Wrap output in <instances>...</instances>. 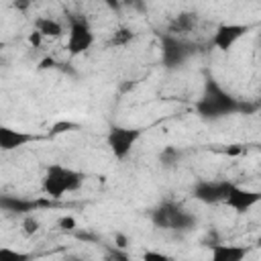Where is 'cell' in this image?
Instances as JSON below:
<instances>
[{
    "label": "cell",
    "mask_w": 261,
    "mask_h": 261,
    "mask_svg": "<svg viewBox=\"0 0 261 261\" xmlns=\"http://www.w3.org/2000/svg\"><path fill=\"white\" fill-rule=\"evenodd\" d=\"M226 188H228V181H218V184L204 181L196 188V198L204 200V202H220V200H224Z\"/></svg>",
    "instance_id": "obj_9"
},
{
    "label": "cell",
    "mask_w": 261,
    "mask_h": 261,
    "mask_svg": "<svg viewBox=\"0 0 261 261\" xmlns=\"http://www.w3.org/2000/svg\"><path fill=\"white\" fill-rule=\"evenodd\" d=\"M161 55H163V61L173 67L177 63L184 61V55H186V45L175 39V37H165L163 39V49H161Z\"/></svg>",
    "instance_id": "obj_7"
},
{
    "label": "cell",
    "mask_w": 261,
    "mask_h": 261,
    "mask_svg": "<svg viewBox=\"0 0 261 261\" xmlns=\"http://www.w3.org/2000/svg\"><path fill=\"white\" fill-rule=\"evenodd\" d=\"M24 226H27V232H37L39 230V222L37 220H31V218L24 222Z\"/></svg>",
    "instance_id": "obj_16"
},
{
    "label": "cell",
    "mask_w": 261,
    "mask_h": 261,
    "mask_svg": "<svg viewBox=\"0 0 261 261\" xmlns=\"http://www.w3.org/2000/svg\"><path fill=\"white\" fill-rule=\"evenodd\" d=\"M82 184H84V173H80L77 169H71L67 165H61V163L49 165L41 179L43 192L49 198H61L63 194L75 192L82 188Z\"/></svg>",
    "instance_id": "obj_1"
},
{
    "label": "cell",
    "mask_w": 261,
    "mask_h": 261,
    "mask_svg": "<svg viewBox=\"0 0 261 261\" xmlns=\"http://www.w3.org/2000/svg\"><path fill=\"white\" fill-rule=\"evenodd\" d=\"M141 137V130L139 128H130V126H110L108 135H106V145L110 149V153L116 157V159H126L133 151V147L137 145Z\"/></svg>",
    "instance_id": "obj_2"
},
{
    "label": "cell",
    "mask_w": 261,
    "mask_h": 261,
    "mask_svg": "<svg viewBox=\"0 0 261 261\" xmlns=\"http://www.w3.org/2000/svg\"><path fill=\"white\" fill-rule=\"evenodd\" d=\"M204 104H210V108L206 110V116H220L224 112H228L232 108V98L226 96V94H208L204 98Z\"/></svg>",
    "instance_id": "obj_10"
},
{
    "label": "cell",
    "mask_w": 261,
    "mask_h": 261,
    "mask_svg": "<svg viewBox=\"0 0 261 261\" xmlns=\"http://www.w3.org/2000/svg\"><path fill=\"white\" fill-rule=\"evenodd\" d=\"M33 141H35V137L31 133L0 124V151H16V149H20Z\"/></svg>",
    "instance_id": "obj_6"
},
{
    "label": "cell",
    "mask_w": 261,
    "mask_h": 261,
    "mask_svg": "<svg viewBox=\"0 0 261 261\" xmlns=\"http://www.w3.org/2000/svg\"><path fill=\"white\" fill-rule=\"evenodd\" d=\"M94 45V31L84 18H73L67 31V43L65 49L69 55H82Z\"/></svg>",
    "instance_id": "obj_3"
},
{
    "label": "cell",
    "mask_w": 261,
    "mask_h": 261,
    "mask_svg": "<svg viewBox=\"0 0 261 261\" xmlns=\"http://www.w3.org/2000/svg\"><path fill=\"white\" fill-rule=\"evenodd\" d=\"M41 39H43V37H41V33H37V31H33V35L29 37V41H31L33 45H39V43H41Z\"/></svg>",
    "instance_id": "obj_18"
},
{
    "label": "cell",
    "mask_w": 261,
    "mask_h": 261,
    "mask_svg": "<svg viewBox=\"0 0 261 261\" xmlns=\"http://www.w3.org/2000/svg\"><path fill=\"white\" fill-rule=\"evenodd\" d=\"M104 2H106L112 10H114V8H120V4H122V0H104Z\"/></svg>",
    "instance_id": "obj_19"
},
{
    "label": "cell",
    "mask_w": 261,
    "mask_h": 261,
    "mask_svg": "<svg viewBox=\"0 0 261 261\" xmlns=\"http://www.w3.org/2000/svg\"><path fill=\"white\" fill-rule=\"evenodd\" d=\"M133 39H135V35H133V31H130V29H118V31L112 35L110 43H112V45H116V47H124V45H128Z\"/></svg>",
    "instance_id": "obj_13"
},
{
    "label": "cell",
    "mask_w": 261,
    "mask_h": 261,
    "mask_svg": "<svg viewBox=\"0 0 261 261\" xmlns=\"http://www.w3.org/2000/svg\"><path fill=\"white\" fill-rule=\"evenodd\" d=\"M73 126H75L73 122H59V124H55V126H53V133H63V130L73 128Z\"/></svg>",
    "instance_id": "obj_15"
},
{
    "label": "cell",
    "mask_w": 261,
    "mask_h": 261,
    "mask_svg": "<svg viewBox=\"0 0 261 261\" xmlns=\"http://www.w3.org/2000/svg\"><path fill=\"white\" fill-rule=\"evenodd\" d=\"M259 200H261V194H259V192L247 190V188H241V186H234V184H228L222 202H224L228 208H232L234 212H247V210H251L253 206H257Z\"/></svg>",
    "instance_id": "obj_4"
},
{
    "label": "cell",
    "mask_w": 261,
    "mask_h": 261,
    "mask_svg": "<svg viewBox=\"0 0 261 261\" xmlns=\"http://www.w3.org/2000/svg\"><path fill=\"white\" fill-rule=\"evenodd\" d=\"M35 31L41 33V37H61L63 35V27L61 22H57L55 18H49V16H41L35 20Z\"/></svg>",
    "instance_id": "obj_11"
},
{
    "label": "cell",
    "mask_w": 261,
    "mask_h": 261,
    "mask_svg": "<svg viewBox=\"0 0 261 261\" xmlns=\"http://www.w3.org/2000/svg\"><path fill=\"white\" fill-rule=\"evenodd\" d=\"M145 259H163V261H165L167 257H165V255H161V253H153V251H147V253H145Z\"/></svg>",
    "instance_id": "obj_17"
},
{
    "label": "cell",
    "mask_w": 261,
    "mask_h": 261,
    "mask_svg": "<svg viewBox=\"0 0 261 261\" xmlns=\"http://www.w3.org/2000/svg\"><path fill=\"white\" fill-rule=\"evenodd\" d=\"M192 27H194V16H192V14H179V16L173 18L169 31H171V33H186V31H190Z\"/></svg>",
    "instance_id": "obj_12"
},
{
    "label": "cell",
    "mask_w": 261,
    "mask_h": 261,
    "mask_svg": "<svg viewBox=\"0 0 261 261\" xmlns=\"http://www.w3.org/2000/svg\"><path fill=\"white\" fill-rule=\"evenodd\" d=\"M249 31L247 24H239V22H222L220 27H216L214 35H212V45L218 49V51H230L239 39L245 37V33Z\"/></svg>",
    "instance_id": "obj_5"
},
{
    "label": "cell",
    "mask_w": 261,
    "mask_h": 261,
    "mask_svg": "<svg viewBox=\"0 0 261 261\" xmlns=\"http://www.w3.org/2000/svg\"><path fill=\"white\" fill-rule=\"evenodd\" d=\"M247 249L241 245H212L210 257L212 261H243Z\"/></svg>",
    "instance_id": "obj_8"
},
{
    "label": "cell",
    "mask_w": 261,
    "mask_h": 261,
    "mask_svg": "<svg viewBox=\"0 0 261 261\" xmlns=\"http://www.w3.org/2000/svg\"><path fill=\"white\" fill-rule=\"evenodd\" d=\"M16 261V259H27L24 253L20 251H14V249H8V247H0V261Z\"/></svg>",
    "instance_id": "obj_14"
}]
</instances>
